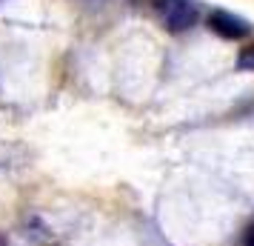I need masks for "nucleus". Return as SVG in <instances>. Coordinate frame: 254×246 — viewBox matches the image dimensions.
<instances>
[{"label": "nucleus", "instance_id": "obj_1", "mask_svg": "<svg viewBox=\"0 0 254 246\" xmlns=\"http://www.w3.org/2000/svg\"><path fill=\"white\" fill-rule=\"evenodd\" d=\"M151 3H154V9L160 14L163 26L172 35L194 29L197 20H200V6L194 0H151Z\"/></svg>", "mask_w": 254, "mask_h": 246}, {"label": "nucleus", "instance_id": "obj_2", "mask_svg": "<svg viewBox=\"0 0 254 246\" xmlns=\"http://www.w3.org/2000/svg\"><path fill=\"white\" fill-rule=\"evenodd\" d=\"M208 29L217 37H223V40H243V37L252 35V26H249L246 17L223 12V9H214V12L208 14Z\"/></svg>", "mask_w": 254, "mask_h": 246}, {"label": "nucleus", "instance_id": "obj_3", "mask_svg": "<svg viewBox=\"0 0 254 246\" xmlns=\"http://www.w3.org/2000/svg\"><path fill=\"white\" fill-rule=\"evenodd\" d=\"M237 69L240 72H254V43L240 52V58H237Z\"/></svg>", "mask_w": 254, "mask_h": 246}, {"label": "nucleus", "instance_id": "obj_4", "mask_svg": "<svg viewBox=\"0 0 254 246\" xmlns=\"http://www.w3.org/2000/svg\"><path fill=\"white\" fill-rule=\"evenodd\" d=\"M246 246H254V232L249 235V241H246Z\"/></svg>", "mask_w": 254, "mask_h": 246}, {"label": "nucleus", "instance_id": "obj_5", "mask_svg": "<svg viewBox=\"0 0 254 246\" xmlns=\"http://www.w3.org/2000/svg\"><path fill=\"white\" fill-rule=\"evenodd\" d=\"M0 246H9V241H6V235H0Z\"/></svg>", "mask_w": 254, "mask_h": 246}]
</instances>
